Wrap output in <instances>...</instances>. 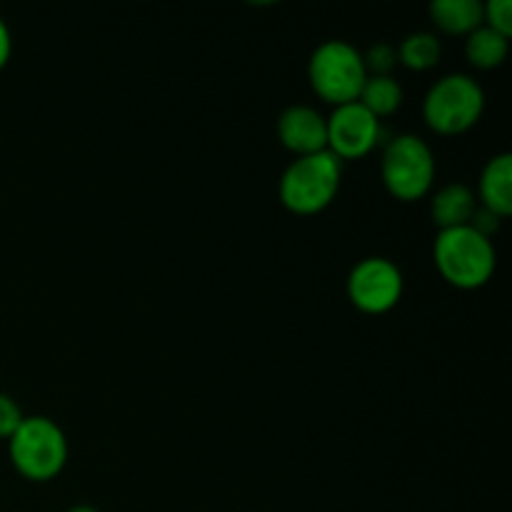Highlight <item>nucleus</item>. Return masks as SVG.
<instances>
[{
    "mask_svg": "<svg viewBox=\"0 0 512 512\" xmlns=\"http://www.w3.org/2000/svg\"><path fill=\"white\" fill-rule=\"evenodd\" d=\"M343 163L330 150L295 158L280 178V203L295 215H315L335 200Z\"/></svg>",
    "mask_w": 512,
    "mask_h": 512,
    "instance_id": "obj_3",
    "label": "nucleus"
},
{
    "mask_svg": "<svg viewBox=\"0 0 512 512\" xmlns=\"http://www.w3.org/2000/svg\"><path fill=\"white\" fill-rule=\"evenodd\" d=\"M430 18L443 33L465 35L483 25V3L480 0H435L430 5Z\"/></svg>",
    "mask_w": 512,
    "mask_h": 512,
    "instance_id": "obj_12",
    "label": "nucleus"
},
{
    "mask_svg": "<svg viewBox=\"0 0 512 512\" xmlns=\"http://www.w3.org/2000/svg\"><path fill=\"white\" fill-rule=\"evenodd\" d=\"M358 103L365 105L378 120L388 118L403 105V88L393 75H368Z\"/></svg>",
    "mask_w": 512,
    "mask_h": 512,
    "instance_id": "obj_14",
    "label": "nucleus"
},
{
    "mask_svg": "<svg viewBox=\"0 0 512 512\" xmlns=\"http://www.w3.org/2000/svg\"><path fill=\"white\" fill-rule=\"evenodd\" d=\"M348 298L360 313H388L403 298V273L388 258H363L348 275Z\"/></svg>",
    "mask_w": 512,
    "mask_h": 512,
    "instance_id": "obj_7",
    "label": "nucleus"
},
{
    "mask_svg": "<svg viewBox=\"0 0 512 512\" xmlns=\"http://www.w3.org/2000/svg\"><path fill=\"white\" fill-rule=\"evenodd\" d=\"M475 210H478V198L463 183H450L445 188H440L433 195V203H430V215H433L435 225L440 230L470 225Z\"/></svg>",
    "mask_w": 512,
    "mask_h": 512,
    "instance_id": "obj_11",
    "label": "nucleus"
},
{
    "mask_svg": "<svg viewBox=\"0 0 512 512\" xmlns=\"http://www.w3.org/2000/svg\"><path fill=\"white\" fill-rule=\"evenodd\" d=\"M485 110V93L478 80L465 73L440 78L425 93L423 120L440 135H460L473 128Z\"/></svg>",
    "mask_w": 512,
    "mask_h": 512,
    "instance_id": "obj_5",
    "label": "nucleus"
},
{
    "mask_svg": "<svg viewBox=\"0 0 512 512\" xmlns=\"http://www.w3.org/2000/svg\"><path fill=\"white\" fill-rule=\"evenodd\" d=\"M510 50V38L495 33L488 25H480L478 30L465 38V58L473 68L480 70H493L498 65L505 63Z\"/></svg>",
    "mask_w": 512,
    "mask_h": 512,
    "instance_id": "obj_13",
    "label": "nucleus"
},
{
    "mask_svg": "<svg viewBox=\"0 0 512 512\" xmlns=\"http://www.w3.org/2000/svg\"><path fill=\"white\" fill-rule=\"evenodd\" d=\"M483 25L495 33L510 38L512 35V3L510 0H490L483 5Z\"/></svg>",
    "mask_w": 512,
    "mask_h": 512,
    "instance_id": "obj_16",
    "label": "nucleus"
},
{
    "mask_svg": "<svg viewBox=\"0 0 512 512\" xmlns=\"http://www.w3.org/2000/svg\"><path fill=\"white\" fill-rule=\"evenodd\" d=\"M480 208L490 210L500 220L512 213V155L500 153L485 163L478 183Z\"/></svg>",
    "mask_w": 512,
    "mask_h": 512,
    "instance_id": "obj_10",
    "label": "nucleus"
},
{
    "mask_svg": "<svg viewBox=\"0 0 512 512\" xmlns=\"http://www.w3.org/2000/svg\"><path fill=\"white\" fill-rule=\"evenodd\" d=\"M363 63L368 75H390V70L398 65V50L390 43H378L363 55Z\"/></svg>",
    "mask_w": 512,
    "mask_h": 512,
    "instance_id": "obj_17",
    "label": "nucleus"
},
{
    "mask_svg": "<svg viewBox=\"0 0 512 512\" xmlns=\"http://www.w3.org/2000/svg\"><path fill=\"white\" fill-rule=\"evenodd\" d=\"M68 512H98V510L90 508V505H75V508H70Z\"/></svg>",
    "mask_w": 512,
    "mask_h": 512,
    "instance_id": "obj_20",
    "label": "nucleus"
},
{
    "mask_svg": "<svg viewBox=\"0 0 512 512\" xmlns=\"http://www.w3.org/2000/svg\"><path fill=\"white\" fill-rule=\"evenodd\" d=\"M278 138L295 158L323 153L328 150V123L310 105H290L278 118Z\"/></svg>",
    "mask_w": 512,
    "mask_h": 512,
    "instance_id": "obj_9",
    "label": "nucleus"
},
{
    "mask_svg": "<svg viewBox=\"0 0 512 512\" xmlns=\"http://www.w3.org/2000/svg\"><path fill=\"white\" fill-rule=\"evenodd\" d=\"M325 123H328V150L340 163L343 160H360L373 153L375 145L380 143V135H383L380 120L358 100L333 108Z\"/></svg>",
    "mask_w": 512,
    "mask_h": 512,
    "instance_id": "obj_8",
    "label": "nucleus"
},
{
    "mask_svg": "<svg viewBox=\"0 0 512 512\" xmlns=\"http://www.w3.org/2000/svg\"><path fill=\"white\" fill-rule=\"evenodd\" d=\"M395 50H398V63H403L410 70H418V73L435 68L440 63V55H443L438 35L425 33V30L410 33Z\"/></svg>",
    "mask_w": 512,
    "mask_h": 512,
    "instance_id": "obj_15",
    "label": "nucleus"
},
{
    "mask_svg": "<svg viewBox=\"0 0 512 512\" xmlns=\"http://www.w3.org/2000/svg\"><path fill=\"white\" fill-rule=\"evenodd\" d=\"M383 185L393 198L415 203L425 198L435 180V155L418 135H398L383 150Z\"/></svg>",
    "mask_w": 512,
    "mask_h": 512,
    "instance_id": "obj_6",
    "label": "nucleus"
},
{
    "mask_svg": "<svg viewBox=\"0 0 512 512\" xmlns=\"http://www.w3.org/2000/svg\"><path fill=\"white\" fill-rule=\"evenodd\" d=\"M8 453L13 468L25 480L48 483L58 478L68 463V438L55 420L45 415H30L10 435Z\"/></svg>",
    "mask_w": 512,
    "mask_h": 512,
    "instance_id": "obj_2",
    "label": "nucleus"
},
{
    "mask_svg": "<svg viewBox=\"0 0 512 512\" xmlns=\"http://www.w3.org/2000/svg\"><path fill=\"white\" fill-rule=\"evenodd\" d=\"M433 258L440 275L460 290L483 288L498 265L493 238H485L473 225L440 230L433 243Z\"/></svg>",
    "mask_w": 512,
    "mask_h": 512,
    "instance_id": "obj_1",
    "label": "nucleus"
},
{
    "mask_svg": "<svg viewBox=\"0 0 512 512\" xmlns=\"http://www.w3.org/2000/svg\"><path fill=\"white\" fill-rule=\"evenodd\" d=\"M308 80L318 98L333 108L355 103L368 80L363 53L348 40H325L310 55Z\"/></svg>",
    "mask_w": 512,
    "mask_h": 512,
    "instance_id": "obj_4",
    "label": "nucleus"
},
{
    "mask_svg": "<svg viewBox=\"0 0 512 512\" xmlns=\"http://www.w3.org/2000/svg\"><path fill=\"white\" fill-rule=\"evenodd\" d=\"M10 53H13V38H10V30L5 25V20L0 18V70L8 65Z\"/></svg>",
    "mask_w": 512,
    "mask_h": 512,
    "instance_id": "obj_19",
    "label": "nucleus"
},
{
    "mask_svg": "<svg viewBox=\"0 0 512 512\" xmlns=\"http://www.w3.org/2000/svg\"><path fill=\"white\" fill-rule=\"evenodd\" d=\"M23 410L10 395L0 393V440H10V435L23 423Z\"/></svg>",
    "mask_w": 512,
    "mask_h": 512,
    "instance_id": "obj_18",
    "label": "nucleus"
}]
</instances>
